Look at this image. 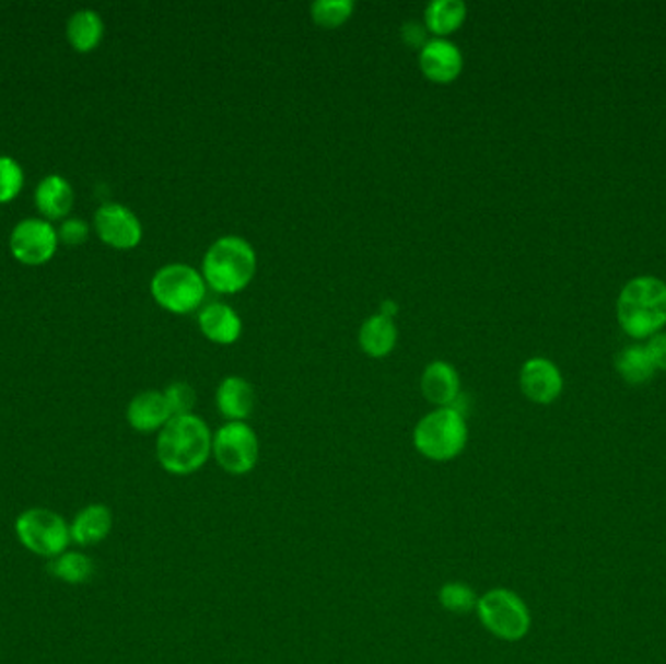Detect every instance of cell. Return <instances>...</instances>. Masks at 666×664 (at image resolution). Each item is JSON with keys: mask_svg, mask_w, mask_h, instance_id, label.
<instances>
[{"mask_svg": "<svg viewBox=\"0 0 666 664\" xmlns=\"http://www.w3.org/2000/svg\"><path fill=\"white\" fill-rule=\"evenodd\" d=\"M49 573L57 579H61L65 583H69V585H82L94 573V563L89 556H84L81 551H69L67 549L59 558L51 559Z\"/></svg>", "mask_w": 666, "mask_h": 664, "instance_id": "22", "label": "cell"}, {"mask_svg": "<svg viewBox=\"0 0 666 664\" xmlns=\"http://www.w3.org/2000/svg\"><path fill=\"white\" fill-rule=\"evenodd\" d=\"M381 314H384V316H388V318H394V316L398 314V304L392 301L384 302L383 312H381Z\"/></svg>", "mask_w": 666, "mask_h": 664, "instance_id": "31", "label": "cell"}, {"mask_svg": "<svg viewBox=\"0 0 666 664\" xmlns=\"http://www.w3.org/2000/svg\"><path fill=\"white\" fill-rule=\"evenodd\" d=\"M164 396H166V401H168L172 416H189V413H194L197 396L191 384H187V382H174V384H170L168 388L164 391Z\"/></svg>", "mask_w": 666, "mask_h": 664, "instance_id": "26", "label": "cell"}, {"mask_svg": "<svg viewBox=\"0 0 666 664\" xmlns=\"http://www.w3.org/2000/svg\"><path fill=\"white\" fill-rule=\"evenodd\" d=\"M199 328L214 343L231 346L241 337L242 319L229 304L213 302L199 312Z\"/></svg>", "mask_w": 666, "mask_h": 664, "instance_id": "17", "label": "cell"}, {"mask_svg": "<svg viewBox=\"0 0 666 664\" xmlns=\"http://www.w3.org/2000/svg\"><path fill=\"white\" fill-rule=\"evenodd\" d=\"M398 341V328L394 319L384 314H374L359 329V346L364 353L381 359L390 353Z\"/></svg>", "mask_w": 666, "mask_h": 664, "instance_id": "18", "label": "cell"}, {"mask_svg": "<svg viewBox=\"0 0 666 664\" xmlns=\"http://www.w3.org/2000/svg\"><path fill=\"white\" fill-rule=\"evenodd\" d=\"M114 526V514L102 503H92L82 509L81 513L72 519L69 524L71 541L79 544L82 548L96 546L106 540Z\"/></svg>", "mask_w": 666, "mask_h": 664, "instance_id": "16", "label": "cell"}, {"mask_svg": "<svg viewBox=\"0 0 666 664\" xmlns=\"http://www.w3.org/2000/svg\"><path fill=\"white\" fill-rule=\"evenodd\" d=\"M24 184L22 168L9 156H0V203L19 196Z\"/></svg>", "mask_w": 666, "mask_h": 664, "instance_id": "27", "label": "cell"}, {"mask_svg": "<svg viewBox=\"0 0 666 664\" xmlns=\"http://www.w3.org/2000/svg\"><path fill=\"white\" fill-rule=\"evenodd\" d=\"M211 454L213 433L196 413L172 417L156 439V458L172 476L196 474Z\"/></svg>", "mask_w": 666, "mask_h": 664, "instance_id": "1", "label": "cell"}, {"mask_svg": "<svg viewBox=\"0 0 666 664\" xmlns=\"http://www.w3.org/2000/svg\"><path fill=\"white\" fill-rule=\"evenodd\" d=\"M521 388L536 404H551L563 388V378L556 364L548 359H530L521 371Z\"/></svg>", "mask_w": 666, "mask_h": 664, "instance_id": "12", "label": "cell"}, {"mask_svg": "<svg viewBox=\"0 0 666 664\" xmlns=\"http://www.w3.org/2000/svg\"><path fill=\"white\" fill-rule=\"evenodd\" d=\"M213 456L226 474L246 476L258 466V434L246 421H229L213 434Z\"/></svg>", "mask_w": 666, "mask_h": 664, "instance_id": "8", "label": "cell"}, {"mask_svg": "<svg viewBox=\"0 0 666 664\" xmlns=\"http://www.w3.org/2000/svg\"><path fill=\"white\" fill-rule=\"evenodd\" d=\"M74 194L67 179L61 176L45 177L44 182L37 186L36 203L37 209L47 219H62L71 213Z\"/></svg>", "mask_w": 666, "mask_h": 664, "instance_id": "19", "label": "cell"}, {"mask_svg": "<svg viewBox=\"0 0 666 664\" xmlns=\"http://www.w3.org/2000/svg\"><path fill=\"white\" fill-rule=\"evenodd\" d=\"M401 37L406 44L411 47H423L429 42L427 39V27L421 26L418 22H406V26L401 27Z\"/></svg>", "mask_w": 666, "mask_h": 664, "instance_id": "30", "label": "cell"}, {"mask_svg": "<svg viewBox=\"0 0 666 664\" xmlns=\"http://www.w3.org/2000/svg\"><path fill=\"white\" fill-rule=\"evenodd\" d=\"M355 10L353 0H314L312 2V19L324 27L341 26L351 19Z\"/></svg>", "mask_w": 666, "mask_h": 664, "instance_id": "25", "label": "cell"}, {"mask_svg": "<svg viewBox=\"0 0 666 664\" xmlns=\"http://www.w3.org/2000/svg\"><path fill=\"white\" fill-rule=\"evenodd\" d=\"M67 34L77 51H92L104 36V22L96 12L81 10L69 20Z\"/></svg>", "mask_w": 666, "mask_h": 664, "instance_id": "21", "label": "cell"}, {"mask_svg": "<svg viewBox=\"0 0 666 664\" xmlns=\"http://www.w3.org/2000/svg\"><path fill=\"white\" fill-rule=\"evenodd\" d=\"M217 408L229 421H246L256 408V391L242 376H226L217 388Z\"/></svg>", "mask_w": 666, "mask_h": 664, "instance_id": "15", "label": "cell"}, {"mask_svg": "<svg viewBox=\"0 0 666 664\" xmlns=\"http://www.w3.org/2000/svg\"><path fill=\"white\" fill-rule=\"evenodd\" d=\"M152 296L162 308L174 314L197 311L205 301L207 283L203 275L187 264H170L159 269L151 283Z\"/></svg>", "mask_w": 666, "mask_h": 664, "instance_id": "6", "label": "cell"}, {"mask_svg": "<svg viewBox=\"0 0 666 664\" xmlns=\"http://www.w3.org/2000/svg\"><path fill=\"white\" fill-rule=\"evenodd\" d=\"M649 359L655 364V369H665L666 371V334H658V336L651 337L647 347Z\"/></svg>", "mask_w": 666, "mask_h": 664, "instance_id": "29", "label": "cell"}, {"mask_svg": "<svg viewBox=\"0 0 666 664\" xmlns=\"http://www.w3.org/2000/svg\"><path fill=\"white\" fill-rule=\"evenodd\" d=\"M168 401L164 392H142L135 396L127 408V421L139 433H154L162 431V427L172 419Z\"/></svg>", "mask_w": 666, "mask_h": 664, "instance_id": "14", "label": "cell"}, {"mask_svg": "<svg viewBox=\"0 0 666 664\" xmlns=\"http://www.w3.org/2000/svg\"><path fill=\"white\" fill-rule=\"evenodd\" d=\"M466 4L463 0H433L425 9V24L436 37L448 36L463 26L466 20Z\"/></svg>", "mask_w": 666, "mask_h": 664, "instance_id": "20", "label": "cell"}, {"mask_svg": "<svg viewBox=\"0 0 666 664\" xmlns=\"http://www.w3.org/2000/svg\"><path fill=\"white\" fill-rule=\"evenodd\" d=\"M616 369L631 384L647 382L655 374V364L649 359L645 349L630 347L616 357Z\"/></svg>", "mask_w": 666, "mask_h": 664, "instance_id": "24", "label": "cell"}, {"mask_svg": "<svg viewBox=\"0 0 666 664\" xmlns=\"http://www.w3.org/2000/svg\"><path fill=\"white\" fill-rule=\"evenodd\" d=\"M419 67L433 82H453L463 72V51L446 37H433L419 49Z\"/></svg>", "mask_w": 666, "mask_h": 664, "instance_id": "11", "label": "cell"}, {"mask_svg": "<svg viewBox=\"0 0 666 664\" xmlns=\"http://www.w3.org/2000/svg\"><path fill=\"white\" fill-rule=\"evenodd\" d=\"M61 240L67 244H81L89 236V224L79 219H71V221L62 222L61 226Z\"/></svg>", "mask_w": 666, "mask_h": 664, "instance_id": "28", "label": "cell"}, {"mask_svg": "<svg viewBox=\"0 0 666 664\" xmlns=\"http://www.w3.org/2000/svg\"><path fill=\"white\" fill-rule=\"evenodd\" d=\"M618 319L626 334L645 337L666 324V284L655 277H638L626 284L618 301Z\"/></svg>", "mask_w": 666, "mask_h": 664, "instance_id": "3", "label": "cell"}, {"mask_svg": "<svg viewBox=\"0 0 666 664\" xmlns=\"http://www.w3.org/2000/svg\"><path fill=\"white\" fill-rule=\"evenodd\" d=\"M100 238L119 249L135 248L142 238V226L137 214L119 203L100 207L96 213Z\"/></svg>", "mask_w": 666, "mask_h": 664, "instance_id": "10", "label": "cell"}, {"mask_svg": "<svg viewBox=\"0 0 666 664\" xmlns=\"http://www.w3.org/2000/svg\"><path fill=\"white\" fill-rule=\"evenodd\" d=\"M258 269V256L248 240L222 236L214 240L203 257L205 283L217 293H238L246 289Z\"/></svg>", "mask_w": 666, "mask_h": 664, "instance_id": "2", "label": "cell"}, {"mask_svg": "<svg viewBox=\"0 0 666 664\" xmlns=\"http://www.w3.org/2000/svg\"><path fill=\"white\" fill-rule=\"evenodd\" d=\"M480 596L464 581H448L439 589V603L444 610L456 614V616H466L470 611H476Z\"/></svg>", "mask_w": 666, "mask_h": 664, "instance_id": "23", "label": "cell"}, {"mask_svg": "<svg viewBox=\"0 0 666 664\" xmlns=\"http://www.w3.org/2000/svg\"><path fill=\"white\" fill-rule=\"evenodd\" d=\"M421 392L436 408H453L460 396L458 371L446 361H433L421 374Z\"/></svg>", "mask_w": 666, "mask_h": 664, "instance_id": "13", "label": "cell"}, {"mask_svg": "<svg viewBox=\"0 0 666 664\" xmlns=\"http://www.w3.org/2000/svg\"><path fill=\"white\" fill-rule=\"evenodd\" d=\"M468 444V423L458 408H436L421 417L413 429L416 451L431 462H451Z\"/></svg>", "mask_w": 666, "mask_h": 664, "instance_id": "4", "label": "cell"}, {"mask_svg": "<svg viewBox=\"0 0 666 664\" xmlns=\"http://www.w3.org/2000/svg\"><path fill=\"white\" fill-rule=\"evenodd\" d=\"M14 528L22 546L39 558H59L71 544V531L67 521L61 514L44 506H34L20 513Z\"/></svg>", "mask_w": 666, "mask_h": 664, "instance_id": "7", "label": "cell"}, {"mask_svg": "<svg viewBox=\"0 0 666 664\" xmlns=\"http://www.w3.org/2000/svg\"><path fill=\"white\" fill-rule=\"evenodd\" d=\"M481 626L503 641H521L530 631V610L518 594L509 589H491L476 606Z\"/></svg>", "mask_w": 666, "mask_h": 664, "instance_id": "5", "label": "cell"}, {"mask_svg": "<svg viewBox=\"0 0 666 664\" xmlns=\"http://www.w3.org/2000/svg\"><path fill=\"white\" fill-rule=\"evenodd\" d=\"M10 248L16 259L27 266H39L54 256L57 248V232L49 222L26 219L19 222L10 236Z\"/></svg>", "mask_w": 666, "mask_h": 664, "instance_id": "9", "label": "cell"}]
</instances>
